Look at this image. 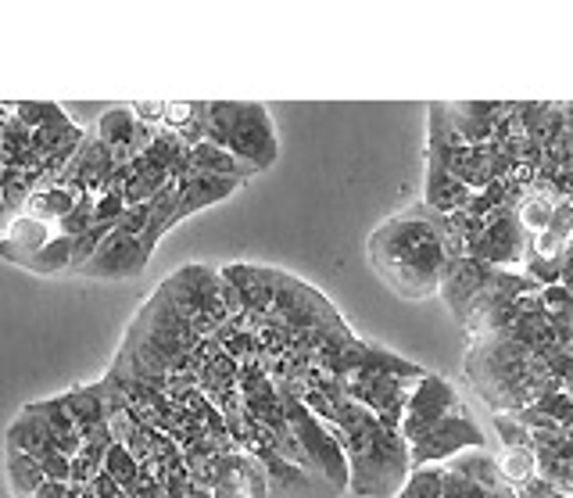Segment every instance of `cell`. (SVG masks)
<instances>
[{
	"instance_id": "17",
	"label": "cell",
	"mask_w": 573,
	"mask_h": 498,
	"mask_svg": "<svg viewBox=\"0 0 573 498\" xmlns=\"http://www.w3.org/2000/svg\"><path fill=\"white\" fill-rule=\"evenodd\" d=\"M33 413L43 420V427H47V434H51V441L58 445L61 456H69V459L76 456L83 434H79L69 405H65V395H54V398H47V402H33Z\"/></svg>"
},
{
	"instance_id": "11",
	"label": "cell",
	"mask_w": 573,
	"mask_h": 498,
	"mask_svg": "<svg viewBox=\"0 0 573 498\" xmlns=\"http://www.w3.org/2000/svg\"><path fill=\"white\" fill-rule=\"evenodd\" d=\"M147 262H151V251L144 248L140 237L112 230L101 241V248L94 251V258L76 269V276H83V280H137L147 269Z\"/></svg>"
},
{
	"instance_id": "18",
	"label": "cell",
	"mask_w": 573,
	"mask_h": 498,
	"mask_svg": "<svg viewBox=\"0 0 573 498\" xmlns=\"http://www.w3.org/2000/svg\"><path fill=\"white\" fill-rule=\"evenodd\" d=\"M65 405H69L79 434H90L94 427L108 423L104 420V416H108V387H104V380H97V384H79L72 387V391H65Z\"/></svg>"
},
{
	"instance_id": "25",
	"label": "cell",
	"mask_w": 573,
	"mask_h": 498,
	"mask_svg": "<svg viewBox=\"0 0 573 498\" xmlns=\"http://www.w3.org/2000/svg\"><path fill=\"white\" fill-rule=\"evenodd\" d=\"M129 108H133L137 122H144V126H151V129H162V122H165V101H137V104H129Z\"/></svg>"
},
{
	"instance_id": "16",
	"label": "cell",
	"mask_w": 573,
	"mask_h": 498,
	"mask_svg": "<svg viewBox=\"0 0 573 498\" xmlns=\"http://www.w3.org/2000/svg\"><path fill=\"white\" fill-rule=\"evenodd\" d=\"M473 190L466 183H459L445 165H437L434 158H427V176H423V208H430L434 215H455L470 205Z\"/></svg>"
},
{
	"instance_id": "8",
	"label": "cell",
	"mask_w": 573,
	"mask_h": 498,
	"mask_svg": "<svg viewBox=\"0 0 573 498\" xmlns=\"http://www.w3.org/2000/svg\"><path fill=\"white\" fill-rule=\"evenodd\" d=\"M466 448L484 452V448H488V438H484V430H480L477 420L470 416V409L462 405L459 413L434 423L427 434H420V438L412 441L409 466H445V463H452V459H459Z\"/></svg>"
},
{
	"instance_id": "1",
	"label": "cell",
	"mask_w": 573,
	"mask_h": 498,
	"mask_svg": "<svg viewBox=\"0 0 573 498\" xmlns=\"http://www.w3.org/2000/svg\"><path fill=\"white\" fill-rule=\"evenodd\" d=\"M294 395L305 409L341 441L348 459V488L362 498H394L409 477V445L394 427H384L377 416L351 402L334 377L308 370L294 380Z\"/></svg>"
},
{
	"instance_id": "13",
	"label": "cell",
	"mask_w": 573,
	"mask_h": 498,
	"mask_svg": "<svg viewBox=\"0 0 573 498\" xmlns=\"http://www.w3.org/2000/svg\"><path fill=\"white\" fill-rule=\"evenodd\" d=\"M212 498H269L266 473L255 463V456L230 448L223 456H215L212 463Z\"/></svg>"
},
{
	"instance_id": "2",
	"label": "cell",
	"mask_w": 573,
	"mask_h": 498,
	"mask_svg": "<svg viewBox=\"0 0 573 498\" xmlns=\"http://www.w3.org/2000/svg\"><path fill=\"white\" fill-rule=\"evenodd\" d=\"M459 255L445 215L412 205L369 233L366 258L373 273L405 301H427L441 291L448 262Z\"/></svg>"
},
{
	"instance_id": "21",
	"label": "cell",
	"mask_w": 573,
	"mask_h": 498,
	"mask_svg": "<svg viewBox=\"0 0 573 498\" xmlns=\"http://www.w3.org/2000/svg\"><path fill=\"white\" fill-rule=\"evenodd\" d=\"M4 473H8V491L11 498H36V491L47 484V473H43L40 459L18 452V448H8L4 456Z\"/></svg>"
},
{
	"instance_id": "3",
	"label": "cell",
	"mask_w": 573,
	"mask_h": 498,
	"mask_svg": "<svg viewBox=\"0 0 573 498\" xmlns=\"http://www.w3.org/2000/svg\"><path fill=\"white\" fill-rule=\"evenodd\" d=\"M552 355L534 352L505 334L477 337L466 355V377L495 413H520L545 391H559Z\"/></svg>"
},
{
	"instance_id": "7",
	"label": "cell",
	"mask_w": 573,
	"mask_h": 498,
	"mask_svg": "<svg viewBox=\"0 0 573 498\" xmlns=\"http://www.w3.org/2000/svg\"><path fill=\"white\" fill-rule=\"evenodd\" d=\"M233 448L255 456V463L266 473L269 498H337L341 491H334L326 481H319L316 473H308L305 466L283 459L276 448H269L266 441H258L248 430H233L230 434Z\"/></svg>"
},
{
	"instance_id": "4",
	"label": "cell",
	"mask_w": 573,
	"mask_h": 498,
	"mask_svg": "<svg viewBox=\"0 0 573 498\" xmlns=\"http://www.w3.org/2000/svg\"><path fill=\"white\" fill-rule=\"evenodd\" d=\"M205 140L223 147L226 155H233L255 172H266L280 158V137H276V122L266 104H208Z\"/></svg>"
},
{
	"instance_id": "19",
	"label": "cell",
	"mask_w": 573,
	"mask_h": 498,
	"mask_svg": "<svg viewBox=\"0 0 573 498\" xmlns=\"http://www.w3.org/2000/svg\"><path fill=\"white\" fill-rule=\"evenodd\" d=\"M4 445L18 448V452H26V456H33V459H43L47 452L58 448L51 441V434H47V427H43V420L33 413V405H26V409L11 420L8 434H4Z\"/></svg>"
},
{
	"instance_id": "22",
	"label": "cell",
	"mask_w": 573,
	"mask_h": 498,
	"mask_svg": "<svg viewBox=\"0 0 573 498\" xmlns=\"http://www.w3.org/2000/svg\"><path fill=\"white\" fill-rule=\"evenodd\" d=\"M505 484L520 495L538 481V466H534V448H505V459L498 463Z\"/></svg>"
},
{
	"instance_id": "26",
	"label": "cell",
	"mask_w": 573,
	"mask_h": 498,
	"mask_svg": "<svg viewBox=\"0 0 573 498\" xmlns=\"http://www.w3.org/2000/svg\"><path fill=\"white\" fill-rule=\"evenodd\" d=\"M90 488H94V495L97 498H126V491L119 488V481L115 477H108V473H97L94 481H90Z\"/></svg>"
},
{
	"instance_id": "24",
	"label": "cell",
	"mask_w": 573,
	"mask_h": 498,
	"mask_svg": "<svg viewBox=\"0 0 573 498\" xmlns=\"http://www.w3.org/2000/svg\"><path fill=\"white\" fill-rule=\"evenodd\" d=\"M495 430L502 434V445L505 448H534L531 430L523 427L513 413H495Z\"/></svg>"
},
{
	"instance_id": "23",
	"label": "cell",
	"mask_w": 573,
	"mask_h": 498,
	"mask_svg": "<svg viewBox=\"0 0 573 498\" xmlns=\"http://www.w3.org/2000/svg\"><path fill=\"white\" fill-rule=\"evenodd\" d=\"M441 488H445V466H412L394 498H441Z\"/></svg>"
},
{
	"instance_id": "15",
	"label": "cell",
	"mask_w": 573,
	"mask_h": 498,
	"mask_svg": "<svg viewBox=\"0 0 573 498\" xmlns=\"http://www.w3.org/2000/svg\"><path fill=\"white\" fill-rule=\"evenodd\" d=\"M505 104H488V101H462V104H445V119L455 129V137L470 147H484L495 137V126L502 119Z\"/></svg>"
},
{
	"instance_id": "5",
	"label": "cell",
	"mask_w": 573,
	"mask_h": 498,
	"mask_svg": "<svg viewBox=\"0 0 573 498\" xmlns=\"http://www.w3.org/2000/svg\"><path fill=\"white\" fill-rule=\"evenodd\" d=\"M280 391H283V420H287L294 441H298L305 470L316 473L319 481H326L334 491H348V459H344L341 441L323 427V420H316V416L308 413L305 402L294 395L291 384H280Z\"/></svg>"
},
{
	"instance_id": "9",
	"label": "cell",
	"mask_w": 573,
	"mask_h": 498,
	"mask_svg": "<svg viewBox=\"0 0 573 498\" xmlns=\"http://www.w3.org/2000/svg\"><path fill=\"white\" fill-rule=\"evenodd\" d=\"M462 409V398L445 377H437V373H423L420 384L412 387L409 402H405V413H402V423H398V434H402L405 445L427 434L434 423L448 420L452 413Z\"/></svg>"
},
{
	"instance_id": "12",
	"label": "cell",
	"mask_w": 573,
	"mask_h": 498,
	"mask_svg": "<svg viewBox=\"0 0 573 498\" xmlns=\"http://www.w3.org/2000/svg\"><path fill=\"white\" fill-rule=\"evenodd\" d=\"M498 269L484 266V262H477V258L462 255V258H452L445 269V276H441V298H445V305L452 309V316L459 319L462 327H466V319L473 316V309L480 305V298L488 294L491 280H495Z\"/></svg>"
},
{
	"instance_id": "10",
	"label": "cell",
	"mask_w": 573,
	"mask_h": 498,
	"mask_svg": "<svg viewBox=\"0 0 573 498\" xmlns=\"http://www.w3.org/2000/svg\"><path fill=\"white\" fill-rule=\"evenodd\" d=\"M527 251H531V237L523 233L516 212L513 208H498L488 223H484L477 241L466 248V255L477 258V262H484V266H491V269H516V266H523Z\"/></svg>"
},
{
	"instance_id": "6",
	"label": "cell",
	"mask_w": 573,
	"mask_h": 498,
	"mask_svg": "<svg viewBox=\"0 0 573 498\" xmlns=\"http://www.w3.org/2000/svg\"><path fill=\"white\" fill-rule=\"evenodd\" d=\"M0 258H8L22 269H33V273H69L72 241L61 237L58 226L29 219V215H15L8 223V233L0 237Z\"/></svg>"
},
{
	"instance_id": "20",
	"label": "cell",
	"mask_w": 573,
	"mask_h": 498,
	"mask_svg": "<svg viewBox=\"0 0 573 498\" xmlns=\"http://www.w3.org/2000/svg\"><path fill=\"white\" fill-rule=\"evenodd\" d=\"M187 169L205 172V176H226V180H240V183H248V176H255V169H248L244 162H237L233 155H226L223 147L208 144V140L187 147Z\"/></svg>"
},
{
	"instance_id": "14",
	"label": "cell",
	"mask_w": 573,
	"mask_h": 498,
	"mask_svg": "<svg viewBox=\"0 0 573 498\" xmlns=\"http://www.w3.org/2000/svg\"><path fill=\"white\" fill-rule=\"evenodd\" d=\"M244 187L240 180H226V176H205V172H187L183 180L172 183L176 190V223H183L187 215L205 212V208L219 205L226 201L230 194Z\"/></svg>"
}]
</instances>
